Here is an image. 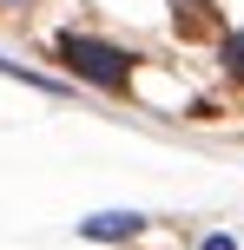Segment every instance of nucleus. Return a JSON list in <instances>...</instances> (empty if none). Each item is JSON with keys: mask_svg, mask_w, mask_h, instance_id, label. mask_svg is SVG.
Masks as SVG:
<instances>
[{"mask_svg": "<svg viewBox=\"0 0 244 250\" xmlns=\"http://www.w3.org/2000/svg\"><path fill=\"white\" fill-rule=\"evenodd\" d=\"M7 7H20V0H7Z\"/></svg>", "mask_w": 244, "mask_h": 250, "instance_id": "obj_3", "label": "nucleus"}, {"mask_svg": "<svg viewBox=\"0 0 244 250\" xmlns=\"http://www.w3.org/2000/svg\"><path fill=\"white\" fill-rule=\"evenodd\" d=\"M231 60H238V73H244V40H231Z\"/></svg>", "mask_w": 244, "mask_h": 250, "instance_id": "obj_2", "label": "nucleus"}, {"mask_svg": "<svg viewBox=\"0 0 244 250\" xmlns=\"http://www.w3.org/2000/svg\"><path fill=\"white\" fill-rule=\"evenodd\" d=\"M66 66H79V73H92L99 86H126V53H112V46H92V40H66Z\"/></svg>", "mask_w": 244, "mask_h": 250, "instance_id": "obj_1", "label": "nucleus"}]
</instances>
